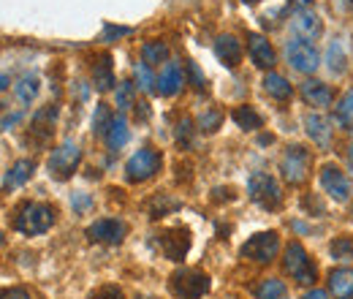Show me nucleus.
<instances>
[{
    "mask_svg": "<svg viewBox=\"0 0 353 299\" xmlns=\"http://www.w3.org/2000/svg\"><path fill=\"white\" fill-rule=\"evenodd\" d=\"M54 223V207L52 204H41V202H28L19 207V213L14 218V226L19 234L25 237H36V234H44L52 229Z\"/></svg>",
    "mask_w": 353,
    "mask_h": 299,
    "instance_id": "1",
    "label": "nucleus"
},
{
    "mask_svg": "<svg viewBox=\"0 0 353 299\" xmlns=\"http://www.w3.org/2000/svg\"><path fill=\"white\" fill-rule=\"evenodd\" d=\"M283 267H285V272H288L296 283H302V286H312V283L318 280V269H315V264H312L310 253L299 245V242L285 245Z\"/></svg>",
    "mask_w": 353,
    "mask_h": 299,
    "instance_id": "2",
    "label": "nucleus"
},
{
    "mask_svg": "<svg viewBox=\"0 0 353 299\" xmlns=\"http://www.w3.org/2000/svg\"><path fill=\"white\" fill-rule=\"evenodd\" d=\"M169 289L176 299H201L210 291V275L201 269H176Z\"/></svg>",
    "mask_w": 353,
    "mask_h": 299,
    "instance_id": "3",
    "label": "nucleus"
},
{
    "mask_svg": "<svg viewBox=\"0 0 353 299\" xmlns=\"http://www.w3.org/2000/svg\"><path fill=\"white\" fill-rule=\"evenodd\" d=\"M310 166H312V155H310L307 147L302 144H291L280 161V171H283V180L288 185H302L307 180Z\"/></svg>",
    "mask_w": 353,
    "mask_h": 299,
    "instance_id": "4",
    "label": "nucleus"
},
{
    "mask_svg": "<svg viewBox=\"0 0 353 299\" xmlns=\"http://www.w3.org/2000/svg\"><path fill=\"white\" fill-rule=\"evenodd\" d=\"M248 191H250V199H253L259 207H264V210H277V207L283 204V191H280L277 180H274L272 174H266V171H256V174L250 177Z\"/></svg>",
    "mask_w": 353,
    "mask_h": 299,
    "instance_id": "5",
    "label": "nucleus"
},
{
    "mask_svg": "<svg viewBox=\"0 0 353 299\" xmlns=\"http://www.w3.org/2000/svg\"><path fill=\"white\" fill-rule=\"evenodd\" d=\"M161 166H163L161 153L152 150V147H141L139 153H133L131 161L125 164V177L131 182H147L161 171Z\"/></svg>",
    "mask_w": 353,
    "mask_h": 299,
    "instance_id": "6",
    "label": "nucleus"
},
{
    "mask_svg": "<svg viewBox=\"0 0 353 299\" xmlns=\"http://www.w3.org/2000/svg\"><path fill=\"white\" fill-rule=\"evenodd\" d=\"M79 161H82L79 144H77V142H63V144L49 155V174H52L54 180H68V177L77 171Z\"/></svg>",
    "mask_w": 353,
    "mask_h": 299,
    "instance_id": "7",
    "label": "nucleus"
},
{
    "mask_svg": "<svg viewBox=\"0 0 353 299\" xmlns=\"http://www.w3.org/2000/svg\"><path fill=\"white\" fill-rule=\"evenodd\" d=\"M277 251H280V237H277L274 231H261V234L250 237V240L242 245V256L256 261V264H269V261H274Z\"/></svg>",
    "mask_w": 353,
    "mask_h": 299,
    "instance_id": "8",
    "label": "nucleus"
},
{
    "mask_svg": "<svg viewBox=\"0 0 353 299\" xmlns=\"http://www.w3.org/2000/svg\"><path fill=\"white\" fill-rule=\"evenodd\" d=\"M85 234H88L90 242H101V245H120V242L125 240V234H128V226H125L123 220H117V218H101V220L90 223Z\"/></svg>",
    "mask_w": 353,
    "mask_h": 299,
    "instance_id": "9",
    "label": "nucleus"
},
{
    "mask_svg": "<svg viewBox=\"0 0 353 299\" xmlns=\"http://www.w3.org/2000/svg\"><path fill=\"white\" fill-rule=\"evenodd\" d=\"M285 55H288V63H291L296 71H302V74H312V71H318V66H321L318 49L312 46V41H305V39L288 41Z\"/></svg>",
    "mask_w": 353,
    "mask_h": 299,
    "instance_id": "10",
    "label": "nucleus"
},
{
    "mask_svg": "<svg viewBox=\"0 0 353 299\" xmlns=\"http://www.w3.org/2000/svg\"><path fill=\"white\" fill-rule=\"evenodd\" d=\"M158 245H161V253L169 261H182L190 251V231L182 226L166 229L163 234H158Z\"/></svg>",
    "mask_w": 353,
    "mask_h": 299,
    "instance_id": "11",
    "label": "nucleus"
},
{
    "mask_svg": "<svg viewBox=\"0 0 353 299\" xmlns=\"http://www.w3.org/2000/svg\"><path fill=\"white\" fill-rule=\"evenodd\" d=\"M321 185H323V191H326L334 202H348L353 193L348 174L340 169V166H334V164H326V166L321 169Z\"/></svg>",
    "mask_w": 353,
    "mask_h": 299,
    "instance_id": "12",
    "label": "nucleus"
},
{
    "mask_svg": "<svg viewBox=\"0 0 353 299\" xmlns=\"http://www.w3.org/2000/svg\"><path fill=\"white\" fill-rule=\"evenodd\" d=\"M182 85H185V71H182V66H179V63H166V66L161 68V74H158L155 93L172 98V95H176V93L182 90Z\"/></svg>",
    "mask_w": 353,
    "mask_h": 299,
    "instance_id": "13",
    "label": "nucleus"
},
{
    "mask_svg": "<svg viewBox=\"0 0 353 299\" xmlns=\"http://www.w3.org/2000/svg\"><path fill=\"white\" fill-rule=\"evenodd\" d=\"M294 30H296L299 39L315 41V39L323 33V22H321V17H318L312 8H299V11L294 14Z\"/></svg>",
    "mask_w": 353,
    "mask_h": 299,
    "instance_id": "14",
    "label": "nucleus"
},
{
    "mask_svg": "<svg viewBox=\"0 0 353 299\" xmlns=\"http://www.w3.org/2000/svg\"><path fill=\"white\" fill-rule=\"evenodd\" d=\"M299 93H302L305 104L315 106V109H326V106H332V101H334V90L326 85V82H318V79L302 82Z\"/></svg>",
    "mask_w": 353,
    "mask_h": 299,
    "instance_id": "15",
    "label": "nucleus"
},
{
    "mask_svg": "<svg viewBox=\"0 0 353 299\" xmlns=\"http://www.w3.org/2000/svg\"><path fill=\"white\" fill-rule=\"evenodd\" d=\"M248 52H250V60H253L259 68H264V71L274 68V63H277L272 44L266 41L261 33H250V36H248Z\"/></svg>",
    "mask_w": 353,
    "mask_h": 299,
    "instance_id": "16",
    "label": "nucleus"
},
{
    "mask_svg": "<svg viewBox=\"0 0 353 299\" xmlns=\"http://www.w3.org/2000/svg\"><path fill=\"white\" fill-rule=\"evenodd\" d=\"M215 55L221 57L223 66L236 68V66H239V60H242V44L236 41L234 36H221V39L215 41Z\"/></svg>",
    "mask_w": 353,
    "mask_h": 299,
    "instance_id": "17",
    "label": "nucleus"
},
{
    "mask_svg": "<svg viewBox=\"0 0 353 299\" xmlns=\"http://www.w3.org/2000/svg\"><path fill=\"white\" fill-rule=\"evenodd\" d=\"M329 291L337 299H351L353 297V269L340 267L329 275Z\"/></svg>",
    "mask_w": 353,
    "mask_h": 299,
    "instance_id": "18",
    "label": "nucleus"
},
{
    "mask_svg": "<svg viewBox=\"0 0 353 299\" xmlns=\"http://www.w3.org/2000/svg\"><path fill=\"white\" fill-rule=\"evenodd\" d=\"M305 126H307V136L318 144V147H329L332 144V128H329V120L321 117V115H307L305 117Z\"/></svg>",
    "mask_w": 353,
    "mask_h": 299,
    "instance_id": "19",
    "label": "nucleus"
},
{
    "mask_svg": "<svg viewBox=\"0 0 353 299\" xmlns=\"http://www.w3.org/2000/svg\"><path fill=\"white\" fill-rule=\"evenodd\" d=\"M92 85L98 93H106L114 87V71H112V57L109 55H101L98 63L92 66Z\"/></svg>",
    "mask_w": 353,
    "mask_h": 299,
    "instance_id": "20",
    "label": "nucleus"
},
{
    "mask_svg": "<svg viewBox=\"0 0 353 299\" xmlns=\"http://www.w3.org/2000/svg\"><path fill=\"white\" fill-rule=\"evenodd\" d=\"M33 171H36V164H33V161H17V164L8 169V174H6L3 188H6V191H11V188L25 185V182L33 177Z\"/></svg>",
    "mask_w": 353,
    "mask_h": 299,
    "instance_id": "21",
    "label": "nucleus"
},
{
    "mask_svg": "<svg viewBox=\"0 0 353 299\" xmlns=\"http://www.w3.org/2000/svg\"><path fill=\"white\" fill-rule=\"evenodd\" d=\"M128 123H125V117L123 115H114V120H112V128L106 131V144H109V150H120L125 142H128Z\"/></svg>",
    "mask_w": 353,
    "mask_h": 299,
    "instance_id": "22",
    "label": "nucleus"
},
{
    "mask_svg": "<svg viewBox=\"0 0 353 299\" xmlns=\"http://www.w3.org/2000/svg\"><path fill=\"white\" fill-rule=\"evenodd\" d=\"M231 117H234V123H236L242 131H259L261 126H264V117H261L253 106H236Z\"/></svg>",
    "mask_w": 353,
    "mask_h": 299,
    "instance_id": "23",
    "label": "nucleus"
},
{
    "mask_svg": "<svg viewBox=\"0 0 353 299\" xmlns=\"http://www.w3.org/2000/svg\"><path fill=\"white\" fill-rule=\"evenodd\" d=\"M264 87H266V93H269L272 98H277V101H288V98L294 95V87L288 85V79L280 77V74H266Z\"/></svg>",
    "mask_w": 353,
    "mask_h": 299,
    "instance_id": "24",
    "label": "nucleus"
},
{
    "mask_svg": "<svg viewBox=\"0 0 353 299\" xmlns=\"http://www.w3.org/2000/svg\"><path fill=\"white\" fill-rule=\"evenodd\" d=\"M166 57H169V46L163 41H147L141 46V63H147L150 68L166 63Z\"/></svg>",
    "mask_w": 353,
    "mask_h": 299,
    "instance_id": "25",
    "label": "nucleus"
},
{
    "mask_svg": "<svg viewBox=\"0 0 353 299\" xmlns=\"http://www.w3.org/2000/svg\"><path fill=\"white\" fill-rule=\"evenodd\" d=\"M256 297L259 299H288V289L283 280L277 278H266L264 283L256 289Z\"/></svg>",
    "mask_w": 353,
    "mask_h": 299,
    "instance_id": "26",
    "label": "nucleus"
},
{
    "mask_svg": "<svg viewBox=\"0 0 353 299\" xmlns=\"http://www.w3.org/2000/svg\"><path fill=\"white\" fill-rule=\"evenodd\" d=\"M174 210H179V199H172V196H166V193H161V196H155V199L150 202V218H152V220L174 213Z\"/></svg>",
    "mask_w": 353,
    "mask_h": 299,
    "instance_id": "27",
    "label": "nucleus"
},
{
    "mask_svg": "<svg viewBox=\"0 0 353 299\" xmlns=\"http://www.w3.org/2000/svg\"><path fill=\"white\" fill-rule=\"evenodd\" d=\"M334 117H337V123H340L343 128H353V90H348V93L340 98V104H337V109H334Z\"/></svg>",
    "mask_w": 353,
    "mask_h": 299,
    "instance_id": "28",
    "label": "nucleus"
},
{
    "mask_svg": "<svg viewBox=\"0 0 353 299\" xmlns=\"http://www.w3.org/2000/svg\"><path fill=\"white\" fill-rule=\"evenodd\" d=\"M329 251H332V256L340 258V261H353V237L351 234L334 237L332 245H329Z\"/></svg>",
    "mask_w": 353,
    "mask_h": 299,
    "instance_id": "29",
    "label": "nucleus"
},
{
    "mask_svg": "<svg viewBox=\"0 0 353 299\" xmlns=\"http://www.w3.org/2000/svg\"><path fill=\"white\" fill-rule=\"evenodd\" d=\"M112 120H114L112 109H109L106 104H101V106L95 109V117H92V131H95L98 136H106V131L112 128Z\"/></svg>",
    "mask_w": 353,
    "mask_h": 299,
    "instance_id": "30",
    "label": "nucleus"
},
{
    "mask_svg": "<svg viewBox=\"0 0 353 299\" xmlns=\"http://www.w3.org/2000/svg\"><path fill=\"white\" fill-rule=\"evenodd\" d=\"M14 90H17V98H19V101H25V104L33 101L36 93H39V77H22L19 85L14 87Z\"/></svg>",
    "mask_w": 353,
    "mask_h": 299,
    "instance_id": "31",
    "label": "nucleus"
},
{
    "mask_svg": "<svg viewBox=\"0 0 353 299\" xmlns=\"http://www.w3.org/2000/svg\"><path fill=\"white\" fill-rule=\"evenodd\" d=\"M221 123H223V115L218 109H207L199 117V126H201V131H207V133H215V131L221 128Z\"/></svg>",
    "mask_w": 353,
    "mask_h": 299,
    "instance_id": "32",
    "label": "nucleus"
},
{
    "mask_svg": "<svg viewBox=\"0 0 353 299\" xmlns=\"http://www.w3.org/2000/svg\"><path fill=\"white\" fill-rule=\"evenodd\" d=\"M136 82H139V87H141V90L152 93L158 79L152 77V71H150V66H147V63H139V66H136Z\"/></svg>",
    "mask_w": 353,
    "mask_h": 299,
    "instance_id": "33",
    "label": "nucleus"
},
{
    "mask_svg": "<svg viewBox=\"0 0 353 299\" xmlns=\"http://www.w3.org/2000/svg\"><path fill=\"white\" fill-rule=\"evenodd\" d=\"M190 139H193V120H190V117H182V120L176 123V142H179L182 147H188Z\"/></svg>",
    "mask_w": 353,
    "mask_h": 299,
    "instance_id": "34",
    "label": "nucleus"
},
{
    "mask_svg": "<svg viewBox=\"0 0 353 299\" xmlns=\"http://www.w3.org/2000/svg\"><path fill=\"white\" fill-rule=\"evenodd\" d=\"M329 68H332L334 74H340V71L345 68V55H343L340 44H332V49H329Z\"/></svg>",
    "mask_w": 353,
    "mask_h": 299,
    "instance_id": "35",
    "label": "nucleus"
},
{
    "mask_svg": "<svg viewBox=\"0 0 353 299\" xmlns=\"http://www.w3.org/2000/svg\"><path fill=\"white\" fill-rule=\"evenodd\" d=\"M117 106H120V109H131V106H136V104H133L131 82H123V85L117 87Z\"/></svg>",
    "mask_w": 353,
    "mask_h": 299,
    "instance_id": "36",
    "label": "nucleus"
},
{
    "mask_svg": "<svg viewBox=\"0 0 353 299\" xmlns=\"http://www.w3.org/2000/svg\"><path fill=\"white\" fill-rule=\"evenodd\" d=\"M90 299H125L123 297V289L120 286H101L98 291H92Z\"/></svg>",
    "mask_w": 353,
    "mask_h": 299,
    "instance_id": "37",
    "label": "nucleus"
},
{
    "mask_svg": "<svg viewBox=\"0 0 353 299\" xmlns=\"http://www.w3.org/2000/svg\"><path fill=\"white\" fill-rule=\"evenodd\" d=\"M131 28H114V25H106L103 30V41H112V39H120V36H128Z\"/></svg>",
    "mask_w": 353,
    "mask_h": 299,
    "instance_id": "38",
    "label": "nucleus"
},
{
    "mask_svg": "<svg viewBox=\"0 0 353 299\" xmlns=\"http://www.w3.org/2000/svg\"><path fill=\"white\" fill-rule=\"evenodd\" d=\"M188 71H190V77H193V87H196V90H204V77H201L199 66H196V63H188Z\"/></svg>",
    "mask_w": 353,
    "mask_h": 299,
    "instance_id": "39",
    "label": "nucleus"
},
{
    "mask_svg": "<svg viewBox=\"0 0 353 299\" xmlns=\"http://www.w3.org/2000/svg\"><path fill=\"white\" fill-rule=\"evenodd\" d=\"M0 299H33L30 297V291H25V289H8V291H3Z\"/></svg>",
    "mask_w": 353,
    "mask_h": 299,
    "instance_id": "40",
    "label": "nucleus"
},
{
    "mask_svg": "<svg viewBox=\"0 0 353 299\" xmlns=\"http://www.w3.org/2000/svg\"><path fill=\"white\" fill-rule=\"evenodd\" d=\"M302 299H329V291H323V289H310Z\"/></svg>",
    "mask_w": 353,
    "mask_h": 299,
    "instance_id": "41",
    "label": "nucleus"
},
{
    "mask_svg": "<svg viewBox=\"0 0 353 299\" xmlns=\"http://www.w3.org/2000/svg\"><path fill=\"white\" fill-rule=\"evenodd\" d=\"M74 207H77V210H85V207H90V199L88 196H77V199H74Z\"/></svg>",
    "mask_w": 353,
    "mask_h": 299,
    "instance_id": "42",
    "label": "nucleus"
},
{
    "mask_svg": "<svg viewBox=\"0 0 353 299\" xmlns=\"http://www.w3.org/2000/svg\"><path fill=\"white\" fill-rule=\"evenodd\" d=\"M19 120H22V115H11V117H6V120H3V128L14 126V123H19Z\"/></svg>",
    "mask_w": 353,
    "mask_h": 299,
    "instance_id": "43",
    "label": "nucleus"
},
{
    "mask_svg": "<svg viewBox=\"0 0 353 299\" xmlns=\"http://www.w3.org/2000/svg\"><path fill=\"white\" fill-rule=\"evenodd\" d=\"M136 115H139V117L144 120V117L150 115V112H147V104H136Z\"/></svg>",
    "mask_w": 353,
    "mask_h": 299,
    "instance_id": "44",
    "label": "nucleus"
},
{
    "mask_svg": "<svg viewBox=\"0 0 353 299\" xmlns=\"http://www.w3.org/2000/svg\"><path fill=\"white\" fill-rule=\"evenodd\" d=\"M6 87H8V77H6V74H0V93H3Z\"/></svg>",
    "mask_w": 353,
    "mask_h": 299,
    "instance_id": "45",
    "label": "nucleus"
},
{
    "mask_svg": "<svg viewBox=\"0 0 353 299\" xmlns=\"http://www.w3.org/2000/svg\"><path fill=\"white\" fill-rule=\"evenodd\" d=\"M348 158H351V164H353V144H351V150H348Z\"/></svg>",
    "mask_w": 353,
    "mask_h": 299,
    "instance_id": "46",
    "label": "nucleus"
},
{
    "mask_svg": "<svg viewBox=\"0 0 353 299\" xmlns=\"http://www.w3.org/2000/svg\"><path fill=\"white\" fill-rule=\"evenodd\" d=\"M242 3H248V6H253V3H259V0H242Z\"/></svg>",
    "mask_w": 353,
    "mask_h": 299,
    "instance_id": "47",
    "label": "nucleus"
},
{
    "mask_svg": "<svg viewBox=\"0 0 353 299\" xmlns=\"http://www.w3.org/2000/svg\"><path fill=\"white\" fill-rule=\"evenodd\" d=\"M3 240H6V237H3V231H0V245H3Z\"/></svg>",
    "mask_w": 353,
    "mask_h": 299,
    "instance_id": "48",
    "label": "nucleus"
},
{
    "mask_svg": "<svg viewBox=\"0 0 353 299\" xmlns=\"http://www.w3.org/2000/svg\"><path fill=\"white\" fill-rule=\"evenodd\" d=\"M136 299H155V297H136Z\"/></svg>",
    "mask_w": 353,
    "mask_h": 299,
    "instance_id": "49",
    "label": "nucleus"
},
{
    "mask_svg": "<svg viewBox=\"0 0 353 299\" xmlns=\"http://www.w3.org/2000/svg\"><path fill=\"white\" fill-rule=\"evenodd\" d=\"M0 106H3V104H0Z\"/></svg>",
    "mask_w": 353,
    "mask_h": 299,
    "instance_id": "50",
    "label": "nucleus"
},
{
    "mask_svg": "<svg viewBox=\"0 0 353 299\" xmlns=\"http://www.w3.org/2000/svg\"><path fill=\"white\" fill-rule=\"evenodd\" d=\"M351 299H353V297H351Z\"/></svg>",
    "mask_w": 353,
    "mask_h": 299,
    "instance_id": "51",
    "label": "nucleus"
}]
</instances>
